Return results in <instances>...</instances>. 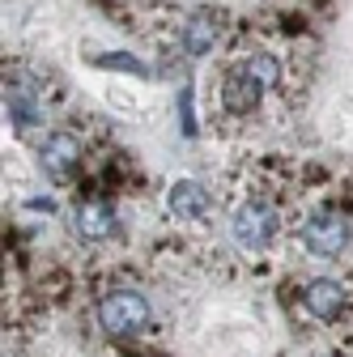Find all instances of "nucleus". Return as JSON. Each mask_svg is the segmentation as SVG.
Masks as SVG:
<instances>
[{
  "label": "nucleus",
  "mask_w": 353,
  "mask_h": 357,
  "mask_svg": "<svg viewBox=\"0 0 353 357\" xmlns=\"http://www.w3.org/2000/svg\"><path fill=\"white\" fill-rule=\"evenodd\" d=\"M98 324L111 336H132V332H145L149 328V302L132 289H115L98 302Z\"/></svg>",
  "instance_id": "nucleus-1"
},
{
  "label": "nucleus",
  "mask_w": 353,
  "mask_h": 357,
  "mask_svg": "<svg viewBox=\"0 0 353 357\" xmlns=\"http://www.w3.org/2000/svg\"><path fill=\"white\" fill-rule=\"evenodd\" d=\"M5 111L13 119L17 132H30L43 123V98H38V85L26 77V73H13L5 81Z\"/></svg>",
  "instance_id": "nucleus-2"
},
{
  "label": "nucleus",
  "mask_w": 353,
  "mask_h": 357,
  "mask_svg": "<svg viewBox=\"0 0 353 357\" xmlns=\"http://www.w3.org/2000/svg\"><path fill=\"white\" fill-rule=\"evenodd\" d=\"M302 243H306V251H311V255L336 259L349 247V226H345L336 213H315V217H306V226H302Z\"/></svg>",
  "instance_id": "nucleus-3"
},
{
  "label": "nucleus",
  "mask_w": 353,
  "mask_h": 357,
  "mask_svg": "<svg viewBox=\"0 0 353 357\" xmlns=\"http://www.w3.org/2000/svg\"><path fill=\"white\" fill-rule=\"evenodd\" d=\"M273 234H277V217H273L269 204L251 200V204H243V208L234 213V238H239L247 251H264V247L273 243Z\"/></svg>",
  "instance_id": "nucleus-4"
},
{
  "label": "nucleus",
  "mask_w": 353,
  "mask_h": 357,
  "mask_svg": "<svg viewBox=\"0 0 353 357\" xmlns=\"http://www.w3.org/2000/svg\"><path fill=\"white\" fill-rule=\"evenodd\" d=\"M38 158H43V170H47L56 183H68L77 174V166H81V141L73 132H52V137L43 141Z\"/></svg>",
  "instance_id": "nucleus-5"
},
{
  "label": "nucleus",
  "mask_w": 353,
  "mask_h": 357,
  "mask_svg": "<svg viewBox=\"0 0 353 357\" xmlns=\"http://www.w3.org/2000/svg\"><path fill=\"white\" fill-rule=\"evenodd\" d=\"M260 98H264V81H255L243 64L222 81V102H226L230 115H247V111H255Z\"/></svg>",
  "instance_id": "nucleus-6"
},
{
  "label": "nucleus",
  "mask_w": 353,
  "mask_h": 357,
  "mask_svg": "<svg viewBox=\"0 0 353 357\" xmlns=\"http://www.w3.org/2000/svg\"><path fill=\"white\" fill-rule=\"evenodd\" d=\"M217 38H222V17L217 13H196V17H188L183 22V34H179V43H183V52L192 56V60H200V56H209L213 47H217Z\"/></svg>",
  "instance_id": "nucleus-7"
},
{
  "label": "nucleus",
  "mask_w": 353,
  "mask_h": 357,
  "mask_svg": "<svg viewBox=\"0 0 353 357\" xmlns=\"http://www.w3.org/2000/svg\"><path fill=\"white\" fill-rule=\"evenodd\" d=\"M302 302H306V315H315V319H336L340 310H345V302H349V294H345V285H340V281L320 277V281L306 285Z\"/></svg>",
  "instance_id": "nucleus-8"
},
{
  "label": "nucleus",
  "mask_w": 353,
  "mask_h": 357,
  "mask_svg": "<svg viewBox=\"0 0 353 357\" xmlns=\"http://www.w3.org/2000/svg\"><path fill=\"white\" fill-rule=\"evenodd\" d=\"M73 230H77V238H85V243H103V238L115 230V213H111V204H103V200H85V204H77V213H73Z\"/></svg>",
  "instance_id": "nucleus-9"
},
{
  "label": "nucleus",
  "mask_w": 353,
  "mask_h": 357,
  "mask_svg": "<svg viewBox=\"0 0 353 357\" xmlns=\"http://www.w3.org/2000/svg\"><path fill=\"white\" fill-rule=\"evenodd\" d=\"M166 204H170V213L179 217V221H200L209 213V192L200 183H192V178H179V183L170 188Z\"/></svg>",
  "instance_id": "nucleus-10"
},
{
  "label": "nucleus",
  "mask_w": 353,
  "mask_h": 357,
  "mask_svg": "<svg viewBox=\"0 0 353 357\" xmlns=\"http://www.w3.org/2000/svg\"><path fill=\"white\" fill-rule=\"evenodd\" d=\"M98 64H103V68H128V73H145V64H141V60H132L128 52H115V56H98Z\"/></svg>",
  "instance_id": "nucleus-11"
},
{
  "label": "nucleus",
  "mask_w": 353,
  "mask_h": 357,
  "mask_svg": "<svg viewBox=\"0 0 353 357\" xmlns=\"http://www.w3.org/2000/svg\"><path fill=\"white\" fill-rule=\"evenodd\" d=\"M179 111H183V132H188V137H196V115H192V89L188 85L179 89Z\"/></svg>",
  "instance_id": "nucleus-12"
}]
</instances>
